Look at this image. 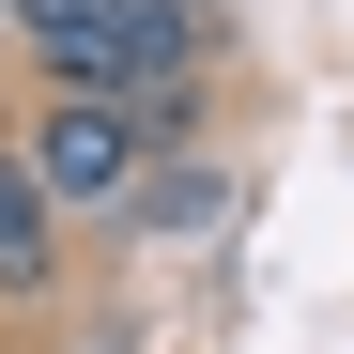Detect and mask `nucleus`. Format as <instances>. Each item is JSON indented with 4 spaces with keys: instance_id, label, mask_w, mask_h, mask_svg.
Masks as SVG:
<instances>
[{
    "instance_id": "nucleus-1",
    "label": "nucleus",
    "mask_w": 354,
    "mask_h": 354,
    "mask_svg": "<svg viewBox=\"0 0 354 354\" xmlns=\"http://www.w3.org/2000/svg\"><path fill=\"white\" fill-rule=\"evenodd\" d=\"M16 139H31V169H46V201H62V216H124L139 169H154V139H139L124 93H31Z\"/></svg>"
},
{
    "instance_id": "nucleus-2",
    "label": "nucleus",
    "mask_w": 354,
    "mask_h": 354,
    "mask_svg": "<svg viewBox=\"0 0 354 354\" xmlns=\"http://www.w3.org/2000/svg\"><path fill=\"white\" fill-rule=\"evenodd\" d=\"M62 201H46V169H31V139H16V108H0V308H46L62 292Z\"/></svg>"
},
{
    "instance_id": "nucleus-3",
    "label": "nucleus",
    "mask_w": 354,
    "mask_h": 354,
    "mask_svg": "<svg viewBox=\"0 0 354 354\" xmlns=\"http://www.w3.org/2000/svg\"><path fill=\"white\" fill-rule=\"evenodd\" d=\"M216 201H231V169H216V154H154V169H139V201H124V231H201Z\"/></svg>"
},
{
    "instance_id": "nucleus-4",
    "label": "nucleus",
    "mask_w": 354,
    "mask_h": 354,
    "mask_svg": "<svg viewBox=\"0 0 354 354\" xmlns=\"http://www.w3.org/2000/svg\"><path fill=\"white\" fill-rule=\"evenodd\" d=\"M108 0H16V46H46V31H93Z\"/></svg>"
}]
</instances>
